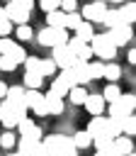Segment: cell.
I'll list each match as a JSON object with an SVG mask.
<instances>
[{"mask_svg": "<svg viewBox=\"0 0 136 156\" xmlns=\"http://www.w3.org/2000/svg\"><path fill=\"white\" fill-rule=\"evenodd\" d=\"M61 156H78V149H68V151H63Z\"/></svg>", "mask_w": 136, "mask_h": 156, "instance_id": "obj_47", "label": "cell"}, {"mask_svg": "<svg viewBox=\"0 0 136 156\" xmlns=\"http://www.w3.org/2000/svg\"><path fill=\"white\" fill-rule=\"evenodd\" d=\"M83 105H85V110H87L92 117H97V115H102V112H104V100H102V95H97V93H95V95H90V93H87V98H85V102H83Z\"/></svg>", "mask_w": 136, "mask_h": 156, "instance_id": "obj_11", "label": "cell"}, {"mask_svg": "<svg viewBox=\"0 0 136 156\" xmlns=\"http://www.w3.org/2000/svg\"><path fill=\"white\" fill-rule=\"evenodd\" d=\"M58 10L61 12H78V0H61V5H58Z\"/></svg>", "mask_w": 136, "mask_h": 156, "instance_id": "obj_40", "label": "cell"}, {"mask_svg": "<svg viewBox=\"0 0 136 156\" xmlns=\"http://www.w3.org/2000/svg\"><path fill=\"white\" fill-rule=\"evenodd\" d=\"M41 144H44V146H49L56 156H61V154H63V151H68V149H75V146H73V141H70V136H66V134H51V136H46Z\"/></svg>", "mask_w": 136, "mask_h": 156, "instance_id": "obj_5", "label": "cell"}, {"mask_svg": "<svg viewBox=\"0 0 136 156\" xmlns=\"http://www.w3.org/2000/svg\"><path fill=\"white\" fill-rule=\"evenodd\" d=\"M80 22H83V17H80V12H68L66 15V29H78L80 27Z\"/></svg>", "mask_w": 136, "mask_h": 156, "instance_id": "obj_34", "label": "cell"}, {"mask_svg": "<svg viewBox=\"0 0 136 156\" xmlns=\"http://www.w3.org/2000/svg\"><path fill=\"white\" fill-rule=\"evenodd\" d=\"M119 95H121V90H119L117 83H107V88L102 90V100H104V102H114Z\"/></svg>", "mask_w": 136, "mask_h": 156, "instance_id": "obj_26", "label": "cell"}, {"mask_svg": "<svg viewBox=\"0 0 136 156\" xmlns=\"http://www.w3.org/2000/svg\"><path fill=\"white\" fill-rule=\"evenodd\" d=\"M10 56H12V58H15L17 63H22V61L27 58V51L22 49V44H17V41H15V46H12V51H10Z\"/></svg>", "mask_w": 136, "mask_h": 156, "instance_id": "obj_39", "label": "cell"}, {"mask_svg": "<svg viewBox=\"0 0 136 156\" xmlns=\"http://www.w3.org/2000/svg\"><path fill=\"white\" fill-rule=\"evenodd\" d=\"M36 41L41 46H61L68 41V29H53V27H44L36 32Z\"/></svg>", "mask_w": 136, "mask_h": 156, "instance_id": "obj_2", "label": "cell"}, {"mask_svg": "<svg viewBox=\"0 0 136 156\" xmlns=\"http://www.w3.org/2000/svg\"><path fill=\"white\" fill-rule=\"evenodd\" d=\"M15 37H17L19 41H32V37H34V29H32L29 24H19V27H17V32H15Z\"/></svg>", "mask_w": 136, "mask_h": 156, "instance_id": "obj_32", "label": "cell"}, {"mask_svg": "<svg viewBox=\"0 0 136 156\" xmlns=\"http://www.w3.org/2000/svg\"><path fill=\"white\" fill-rule=\"evenodd\" d=\"M73 37H78L80 41H85V44H90V39L95 37V29H92V24L90 22H80V27L75 29V34Z\"/></svg>", "mask_w": 136, "mask_h": 156, "instance_id": "obj_20", "label": "cell"}, {"mask_svg": "<svg viewBox=\"0 0 136 156\" xmlns=\"http://www.w3.org/2000/svg\"><path fill=\"white\" fill-rule=\"evenodd\" d=\"M44 83L41 73H34V71H24V78H22V88L24 90H39Z\"/></svg>", "mask_w": 136, "mask_h": 156, "instance_id": "obj_16", "label": "cell"}, {"mask_svg": "<svg viewBox=\"0 0 136 156\" xmlns=\"http://www.w3.org/2000/svg\"><path fill=\"white\" fill-rule=\"evenodd\" d=\"M90 49H92V54H95L97 58H104V61H109V58H114V56H117V46H114V41H112V37H109V32L95 34V37L90 39Z\"/></svg>", "mask_w": 136, "mask_h": 156, "instance_id": "obj_1", "label": "cell"}, {"mask_svg": "<svg viewBox=\"0 0 136 156\" xmlns=\"http://www.w3.org/2000/svg\"><path fill=\"white\" fill-rule=\"evenodd\" d=\"M12 2H17V5L24 7V10H32V7H34V0H12Z\"/></svg>", "mask_w": 136, "mask_h": 156, "instance_id": "obj_44", "label": "cell"}, {"mask_svg": "<svg viewBox=\"0 0 136 156\" xmlns=\"http://www.w3.org/2000/svg\"><path fill=\"white\" fill-rule=\"evenodd\" d=\"M58 5H61V0H39V7L44 12H53V10H58Z\"/></svg>", "mask_w": 136, "mask_h": 156, "instance_id": "obj_41", "label": "cell"}, {"mask_svg": "<svg viewBox=\"0 0 136 156\" xmlns=\"http://www.w3.org/2000/svg\"><path fill=\"white\" fill-rule=\"evenodd\" d=\"M102 24H104L107 29H112V27L121 24V22H119V12H117V10H109V7H107V12L102 15Z\"/></svg>", "mask_w": 136, "mask_h": 156, "instance_id": "obj_28", "label": "cell"}, {"mask_svg": "<svg viewBox=\"0 0 136 156\" xmlns=\"http://www.w3.org/2000/svg\"><path fill=\"white\" fill-rule=\"evenodd\" d=\"M0 117H2V107H0Z\"/></svg>", "mask_w": 136, "mask_h": 156, "instance_id": "obj_50", "label": "cell"}, {"mask_svg": "<svg viewBox=\"0 0 136 156\" xmlns=\"http://www.w3.org/2000/svg\"><path fill=\"white\" fill-rule=\"evenodd\" d=\"M119 12V22L121 24H134V20H136V5L134 2H121V7L117 10Z\"/></svg>", "mask_w": 136, "mask_h": 156, "instance_id": "obj_13", "label": "cell"}, {"mask_svg": "<svg viewBox=\"0 0 136 156\" xmlns=\"http://www.w3.org/2000/svg\"><path fill=\"white\" fill-rule=\"evenodd\" d=\"M107 12V5L100 0V2H87L83 10H80V17H83V22H102V15Z\"/></svg>", "mask_w": 136, "mask_h": 156, "instance_id": "obj_7", "label": "cell"}, {"mask_svg": "<svg viewBox=\"0 0 136 156\" xmlns=\"http://www.w3.org/2000/svg\"><path fill=\"white\" fill-rule=\"evenodd\" d=\"M109 37H112L114 46L119 49V46H126V44L131 41L134 32H131V27H129V24H117V27H112V29H109Z\"/></svg>", "mask_w": 136, "mask_h": 156, "instance_id": "obj_9", "label": "cell"}, {"mask_svg": "<svg viewBox=\"0 0 136 156\" xmlns=\"http://www.w3.org/2000/svg\"><path fill=\"white\" fill-rule=\"evenodd\" d=\"M134 132H136V119H134V115L121 117V136H134Z\"/></svg>", "mask_w": 136, "mask_h": 156, "instance_id": "obj_27", "label": "cell"}, {"mask_svg": "<svg viewBox=\"0 0 136 156\" xmlns=\"http://www.w3.org/2000/svg\"><path fill=\"white\" fill-rule=\"evenodd\" d=\"M15 68H17V61H15L10 54H0V71L10 73V71H15Z\"/></svg>", "mask_w": 136, "mask_h": 156, "instance_id": "obj_33", "label": "cell"}, {"mask_svg": "<svg viewBox=\"0 0 136 156\" xmlns=\"http://www.w3.org/2000/svg\"><path fill=\"white\" fill-rule=\"evenodd\" d=\"M41 98H44V95H41L39 90H24V107H27V110H32Z\"/></svg>", "mask_w": 136, "mask_h": 156, "instance_id": "obj_30", "label": "cell"}, {"mask_svg": "<svg viewBox=\"0 0 136 156\" xmlns=\"http://www.w3.org/2000/svg\"><path fill=\"white\" fill-rule=\"evenodd\" d=\"M51 61L63 71V68H70V66L75 63V54L68 49V44H61V46H53V56H51Z\"/></svg>", "mask_w": 136, "mask_h": 156, "instance_id": "obj_6", "label": "cell"}, {"mask_svg": "<svg viewBox=\"0 0 136 156\" xmlns=\"http://www.w3.org/2000/svg\"><path fill=\"white\" fill-rule=\"evenodd\" d=\"M39 73H41V78H46V76H53V73H56V63H53L51 58H41Z\"/></svg>", "mask_w": 136, "mask_h": 156, "instance_id": "obj_35", "label": "cell"}, {"mask_svg": "<svg viewBox=\"0 0 136 156\" xmlns=\"http://www.w3.org/2000/svg\"><path fill=\"white\" fill-rule=\"evenodd\" d=\"M102 2H104V5H109V2H114V5H121L124 0H102Z\"/></svg>", "mask_w": 136, "mask_h": 156, "instance_id": "obj_48", "label": "cell"}, {"mask_svg": "<svg viewBox=\"0 0 136 156\" xmlns=\"http://www.w3.org/2000/svg\"><path fill=\"white\" fill-rule=\"evenodd\" d=\"M112 149H114V156H129V154H134V144H131L129 136L112 139Z\"/></svg>", "mask_w": 136, "mask_h": 156, "instance_id": "obj_12", "label": "cell"}, {"mask_svg": "<svg viewBox=\"0 0 136 156\" xmlns=\"http://www.w3.org/2000/svg\"><path fill=\"white\" fill-rule=\"evenodd\" d=\"M46 27H53V29H66V12H61V10L46 12Z\"/></svg>", "mask_w": 136, "mask_h": 156, "instance_id": "obj_18", "label": "cell"}, {"mask_svg": "<svg viewBox=\"0 0 136 156\" xmlns=\"http://www.w3.org/2000/svg\"><path fill=\"white\" fill-rule=\"evenodd\" d=\"M90 2H100V0H90Z\"/></svg>", "mask_w": 136, "mask_h": 156, "instance_id": "obj_51", "label": "cell"}, {"mask_svg": "<svg viewBox=\"0 0 136 156\" xmlns=\"http://www.w3.org/2000/svg\"><path fill=\"white\" fill-rule=\"evenodd\" d=\"M5 93H7V85L0 80V98H2V100H5Z\"/></svg>", "mask_w": 136, "mask_h": 156, "instance_id": "obj_46", "label": "cell"}, {"mask_svg": "<svg viewBox=\"0 0 136 156\" xmlns=\"http://www.w3.org/2000/svg\"><path fill=\"white\" fill-rule=\"evenodd\" d=\"M15 144H17V134H12V129H5L0 134V146L2 149H12Z\"/></svg>", "mask_w": 136, "mask_h": 156, "instance_id": "obj_31", "label": "cell"}, {"mask_svg": "<svg viewBox=\"0 0 136 156\" xmlns=\"http://www.w3.org/2000/svg\"><path fill=\"white\" fill-rule=\"evenodd\" d=\"M87 73H90V80L102 78V73H104V61H87Z\"/></svg>", "mask_w": 136, "mask_h": 156, "instance_id": "obj_25", "label": "cell"}, {"mask_svg": "<svg viewBox=\"0 0 136 156\" xmlns=\"http://www.w3.org/2000/svg\"><path fill=\"white\" fill-rule=\"evenodd\" d=\"M17 129H19V139H34V141H41V129H39V124H36L34 119L24 117V119L17 124Z\"/></svg>", "mask_w": 136, "mask_h": 156, "instance_id": "obj_8", "label": "cell"}, {"mask_svg": "<svg viewBox=\"0 0 136 156\" xmlns=\"http://www.w3.org/2000/svg\"><path fill=\"white\" fill-rule=\"evenodd\" d=\"M12 34V22L5 17V10L0 7V37H10Z\"/></svg>", "mask_w": 136, "mask_h": 156, "instance_id": "obj_36", "label": "cell"}, {"mask_svg": "<svg viewBox=\"0 0 136 156\" xmlns=\"http://www.w3.org/2000/svg\"><path fill=\"white\" fill-rule=\"evenodd\" d=\"M70 141H73V146L75 149H87L90 144H92V139H90V134L83 129V132H75L73 136H70Z\"/></svg>", "mask_w": 136, "mask_h": 156, "instance_id": "obj_24", "label": "cell"}, {"mask_svg": "<svg viewBox=\"0 0 136 156\" xmlns=\"http://www.w3.org/2000/svg\"><path fill=\"white\" fill-rule=\"evenodd\" d=\"M7 156H19V154H17V151H15V154H7Z\"/></svg>", "mask_w": 136, "mask_h": 156, "instance_id": "obj_49", "label": "cell"}, {"mask_svg": "<svg viewBox=\"0 0 136 156\" xmlns=\"http://www.w3.org/2000/svg\"><path fill=\"white\" fill-rule=\"evenodd\" d=\"M5 2H12V0H5Z\"/></svg>", "mask_w": 136, "mask_h": 156, "instance_id": "obj_52", "label": "cell"}, {"mask_svg": "<svg viewBox=\"0 0 136 156\" xmlns=\"http://www.w3.org/2000/svg\"><path fill=\"white\" fill-rule=\"evenodd\" d=\"M2 10H5V17L12 22V27H15V24L19 27V24H27V22H29V10L19 7L17 2H5Z\"/></svg>", "mask_w": 136, "mask_h": 156, "instance_id": "obj_4", "label": "cell"}, {"mask_svg": "<svg viewBox=\"0 0 136 156\" xmlns=\"http://www.w3.org/2000/svg\"><path fill=\"white\" fill-rule=\"evenodd\" d=\"M70 71H73V76H75V83H78V85H87V83H90L87 63H83V61H75V63L70 66Z\"/></svg>", "mask_w": 136, "mask_h": 156, "instance_id": "obj_15", "label": "cell"}, {"mask_svg": "<svg viewBox=\"0 0 136 156\" xmlns=\"http://www.w3.org/2000/svg\"><path fill=\"white\" fill-rule=\"evenodd\" d=\"M68 98H70V102H73V105H83V102H85V98H87L85 85H73V88L68 90Z\"/></svg>", "mask_w": 136, "mask_h": 156, "instance_id": "obj_22", "label": "cell"}, {"mask_svg": "<svg viewBox=\"0 0 136 156\" xmlns=\"http://www.w3.org/2000/svg\"><path fill=\"white\" fill-rule=\"evenodd\" d=\"M92 56H95V54H92L90 44H85V46H80V49L75 51V61H83V63H87V61H90Z\"/></svg>", "mask_w": 136, "mask_h": 156, "instance_id": "obj_37", "label": "cell"}, {"mask_svg": "<svg viewBox=\"0 0 136 156\" xmlns=\"http://www.w3.org/2000/svg\"><path fill=\"white\" fill-rule=\"evenodd\" d=\"M134 107H136V98L134 93H121L114 102H109V117H126V115H134Z\"/></svg>", "mask_w": 136, "mask_h": 156, "instance_id": "obj_3", "label": "cell"}, {"mask_svg": "<svg viewBox=\"0 0 136 156\" xmlns=\"http://www.w3.org/2000/svg\"><path fill=\"white\" fill-rule=\"evenodd\" d=\"M5 102H10V105H19V102H24V88L22 85H7V93H5Z\"/></svg>", "mask_w": 136, "mask_h": 156, "instance_id": "obj_19", "label": "cell"}, {"mask_svg": "<svg viewBox=\"0 0 136 156\" xmlns=\"http://www.w3.org/2000/svg\"><path fill=\"white\" fill-rule=\"evenodd\" d=\"M24 71H34V73H39V66H41V58L39 56H27L24 61Z\"/></svg>", "mask_w": 136, "mask_h": 156, "instance_id": "obj_38", "label": "cell"}, {"mask_svg": "<svg viewBox=\"0 0 136 156\" xmlns=\"http://www.w3.org/2000/svg\"><path fill=\"white\" fill-rule=\"evenodd\" d=\"M85 132L90 134V139H92V141H95V139H100V136H107V117H102V115L92 117Z\"/></svg>", "mask_w": 136, "mask_h": 156, "instance_id": "obj_10", "label": "cell"}, {"mask_svg": "<svg viewBox=\"0 0 136 156\" xmlns=\"http://www.w3.org/2000/svg\"><path fill=\"white\" fill-rule=\"evenodd\" d=\"M68 90H70V88H68L58 76H56V78H53V83H51V93H53V95H58V98H66V95H68Z\"/></svg>", "mask_w": 136, "mask_h": 156, "instance_id": "obj_29", "label": "cell"}, {"mask_svg": "<svg viewBox=\"0 0 136 156\" xmlns=\"http://www.w3.org/2000/svg\"><path fill=\"white\" fill-rule=\"evenodd\" d=\"M107 136L109 139L121 136V119L119 117H107Z\"/></svg>", "mask_w": 136, "mask_h": 156, "instance_id": "obj_23", "label": "cell"}, {"mask_svg": "<svg viewBox=\"0 0 136 156\" xmlns=\"http://www.w3.org/2000/svg\"><path fill=\"white\" fill-rule=\"evenodd\" d=\"M119 76H121V66H119V63H114V61L104 63V73H102V78H107L109 83H117Z\"/></svg>", "mask_w": 136, "mask_h": 156, "instance_id": "obj_21", "label": "cell"}, {"mask_svg": "<svg viewBox=\"0 0 136 156\" xmlns=\"http://www.w3.org/2000/svg\"><path fill=\"white\" fill-rule=\"evenodd\" d=\"M44 102H46V112H49V115H61V112H63V98L53 95L51 90L44 95Z\"/></svg>", "mask_w": 136, "mask_h": 156, "instance_id": "obj_14", "label": "cell"}, {"mask_svg": "<svg viewBox=\"0 0 136 156\" xmlns=\"http://www.w3.org/2000/svg\"><path fill=\"white\" fill-rule=\"evenodd\" d=\"M129 156H134V154H129Z\"/></svg>", "mask_w": 136, "mask_h": 156, "instance_id": "obj_53", "label": "cell"}, {"mask_svg": "<svg viewBox=\"0 0 136 156\" xmlns=\"http://www.w3.org/2000/svg\"><path fill=\"white\" fill-rule=\"evenodd\" d=\"M126 58H129V63H136V49H129Z\"/></svg>", "mask_w": 136, "mask_h": 156, "instance_id": "obj_45", "label": "cell"}, {"mask_svg": "<svg viewBox=\"0 0 136 156\" xmlns=\"http://www.w3.org/2000/svg\"><path fill=\"white\" fill-rule=\"evenodd\" d=\"M36 156H56V154H53L49 146H44V144L39 141V151H36Z\"/></svg>", "mask_w": 136, "mask_h": 156, "instance_id": "obj_43", "label": "cell"}, {"mask_svg": "<svg viewBox=\"0 0 136 156\" xmlns=\"http://www.w3.org/2000/svg\"><path fill=\"white\" fill-rule=\"evenodd\" d=\"M12 46H15V39H10V37H0V54H10Z\"/></svg>", "mask_w": 136, "mask_h": 156, "instance_id": "obj_42", "label": "cell"}, {"mask_svg": "<svg viewBox=\"0 0 136 156\" xmlns=\"http://www.w3.org/2000/svg\"><path fill=\"white\" fill-rule=\"evenodd\" d=\"M36 151H39V141H34V139H19L17 141L19 156H36Z\"/></svg>", "mask_w": 136, "mask_h": 156, "instance_id": "obj_17", "label": "cell"}]
</instances>
